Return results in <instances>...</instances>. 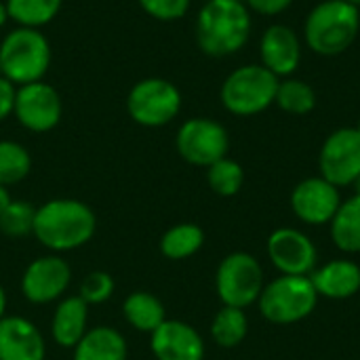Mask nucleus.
Returning a JSON list of instances; mask_svg holds the SVG:
<instances>
[{"label": "nucleus", "instance_id": "12", "mask_svg": "<svg viewBox=\"0 0 360 360\" xmlns=\"http://www.w3.org/2000/svg\"><path fill=\"white\" fill-rule=\"evenodd\" d=\"M61 112H63L61 97L51 84L38 80L17 86L13 114L27 131L46 133L55 129L61 120Z\"/></svg>", "mask_w": 360, "mask_h": 360}, {"label": "nucleus", "instance_id": "1", "mask_svg": "<svg viewBox=\"0 0 360 360\" xmlns=\"http://www.w3.org/2000/svg\"><path fill=\"white\" fill-rule=\"evenodd\" d=\"M97 228V217L89 205L76 198H55L36 207L34 236L36 240L55 251H74L84 247Z\"/></svg>", "mask_w": 360, "mask_h": 360}, {"label": "nucleus", "instance_id": "40", "mask_svg": "<svg viewBox=\"0 0 360 360\" xmlns=\"http://www.w3.org/2000/svg\"><path fill=\"white\" fill-rule=\"evenodd\" d=\"M205 2H207V0H205Z\"/></svg>", "mask_w": 360, "mask_h": 360}, {"label": "nucleus", "instance_id": "22", "mask_svg": "<svg viewBox=\"0 0 360 360\" xmlns=\"http://www.w3.org/2000/svg\"><path fill=\"white\" fill-rule=\"evenodd\" d=\"M331 238L344 253H360V196L342 200L331 219Z\"/></svg>", "mask_w": 360, "mask_h": 360}, {"label": "nucleus", "instance_id": "32", "mask_svg": "<svg viewBox=\"0 0 360 360\" xmlns=\"http://www.w3.org/2000/svg\"><path fill=\"white\" fill-rule=\"evenodd\" d=\"M15 97H17V86L0 76V120L8 118L15 112Z\"/></svg>", "mask_w": 360, "mask_h": 360}, {"label": "nucleus", "instance_id": "6", "mask_svg": "<svg viewBox=\"0 0 360 360\" xmlns=\"http://www.w3.org/2000/svg\"><path fill=\"white\" fill-rule=\"evenodd\" d=\"M257 304L266 321L274 325H293L314 312L319 293L310 276H278L264 285Z\"/></svg>", "mask_w": 360, "mask_h": 360}, {"label": "nucleus", "instance_id": "17", "mask_svg": "<svg viewBox=\"0 0 360 360\" xmlns=\"http://www.w3.org/2000/svg\"><path fill=\"white\" fill-rule=\"evenodd\" d=\"M46 344L40 329L23 316L0 319V360H44Z\"/></svg>", "mask_w": 360, "mask_h": 360}, {"label": "nucleus", "instance_id": "2", "mask_svg": "<svg viewBox=\"0 0 360 360\" xmlns=\"http://www.w3.org/2000/svg\"><path fill=\"white\" fill-rule=\"evenodd\" d=\"M251 36V15L240 0H207L196 17V42L211 57L238 53Z\"/></svg>", "mask_w": 360, "mask_h": 360}, {"label": "nucleus", "instance_id": "35", "mask_svg": "<svg viewBox=\"0 0 360 360\" xmlns=\"http://www.w3.org/2000/svg\"><path fill=\"white\" fill-rule=\"evenodd\" d=\"M2 316H6V291H4V287L0 285V319Z\"/></svg>", "mask_w": 360, "mask_h": 360}, {"label": "nucleus", "instance_id": "10", "mask_svg": "<svg viewBox=\"0 0 360 360\" xmlns=\"http://www.w3.org/2000/svg\"><path fill=\"white\" fill-rule=\"evenodd\" d=\"M321 177L329 184L344 188L352 186L360 175V133L356 127H344L333 131L319 154Z\"/></svg>", "mask_w": 360, "mask_h": 360}, {"label": "nucleus", "instance_id": "8", "mask_svg": "<svg viewBox=\"0 0 360 360\" xmlns=\"http://www.w3.org/2000/svg\"><path fill=\"white\" fill-rule=\"evenodd\" d=\"M127 110L141 127H165L179 114L181 93L165 78H146L131 89Z\"/></svg>", "mask_w": 360, "mask_h": 360}, {"label": "nucleus", "instance_id": "3", "mask_svg": "<svg viewBox=\"0 0 360 360\" xmlns=\"http://www.w3.org/2000/svg\"><path fill=\"white\" fill-rule=\"evenodd\" d=\"M359 30V6L344 0H325L308 13L304 38L316 55L335 57L352 46Z\"/></svg>", "mask_w": 360, "mask_h": 360}, {"label": "nucleus", "instance_id": "11", "mask_svg": "<svg viewBox=\"0 0 360 360\" xmlns=\"http://www.w3.org/2000/svg\"><path fill=\"white\" fill-rule=\"evenodd\" d=\"M268 257L283 276H310L316 270L319 251L302 230L278 228L268 238Z\"/></svg>", "mask_w": 360, "mask_h": 360}, {"label": "nucleus", "instance_id": "20", "mask_svg": "<svg viewBox=\"0 0 360 360\" xmlns=\"http://www.w3.org/2000/svg\"><path fill=\"white\" fill-rule=\"evenodd\" d=\"M129 348L124 335L114 327H95L74 346V360H127Z\"/></svg>", "mask_w": 360, "mask_h": 360}, {"label": "nucleus", "instance_id": "34", "mask_svg": "<svg viewBox=\"0 0 360 360\" xmlns=\"http://www.w3.org/2000/svg\"><path fill=\"white\" fill-rule=\"evenodd\" d=\"M11 200H13V198H11V194H8V190H6L4 186H0V213L8 207Z\"/></svg>", "mask_w": 360, "mask_h": 360}, {"label": "nucleus", "instance_id": "36", "mask_svg": "<svg viewBox=\"0 0 360 360\" xmlns=\"http://www.w3.org/2000/svg\"><path fill=\"white\" fill-rule=\"evenodd\" d=\"M6 19H8V13H6V4H2L0 2V27L6 23Z\"/></svg>", "mask_w": 360, "mask_h": 360}, {"label": "nucleus", "instance_id": "31", "mask_svg": "<svg viewBox=\"0 0 360 360\" xmlns=\"http://www.w3.org/2000/svg\"><path fill=\"white\" fill-rule=\"evenodd\" d=\"M139 4L150 17L158 21L181 19L190 8V0H139Z\"/></svg>", "mask_w": 360, "mask_h": 360}, {"label": "nucleus", "instance_id": "29", "mask_svg": "<svg viewBox=\"0 0 360 360\" xmlns=\"http://www.w3.org/2000/svg\"><path fill=\"white\" fill-rule=\"evenodd\" d=\"M36 207L27 200H11L0 213V232L8 238H23L34 232Z\"/></svg>", "mask_w": 360, "mask_h": 360}, {"label": "nucleus", "instance_id": "38", "mask_svg": "<svg viewBox=\"0 0 360 360\" xmlns=\"http://www.w3.org/2000/svg\"><path fill=\"white\" fill-rule=\"evenodd\" d=\"M344 2H350V4H354V6H360V0H344Z\"/></svg>", "mask_w": 360, "mask_h": 360}, {"label": "nucleus", "instance_id": "26", "mask_svg": "<svg viewBox=\"0 0 360 360\" xmlns=\"http://www.w3.org/2000/svg\"><path fill=\"white\" fill-rule=\"evenodd\" d=\"M274 103H278V108L287 114L304 116L316 108V93L308 82L289 76L278 82Z\"/></svg>", "mask_w": 360, "mask_h": 360}, {"label": "nucleus", "instance_id": "4", "mask_svg": "<svg viewBox=\"0 0 360 360\" xmlns=\"http://www.w3.org/2000/svg\"><path fill=\"white\" fill-rule=\"evenodd\" d=\"M51 65V44L46 36L34 27H17L8 32L0 44V70L15 86L42 80Z\"/></svg>", "mask_w": 360, "mask_h": 360}, {"label": "nucleus", "instance_id": "30", "mask_svg": "<svg viewBox=\"0 0 360 360\" xmlns=\"http://www.w3.org/2000/svg\"><path fill=\"white\" fill-rule=\"evenodd\" d=\"M114 289H116V283L112 274L103 270H95L86 274V278L82 281L78 297L84 300L89 306H97V304H105L114 295Z\"/></svg>", "mask_w": 360, "mask_h": 360}, {"label": "nucleus", "instance_id": "28", "mask_svg": "<svg viewBox=\"0 0 360 360\" xmlns=\"http://www.w3.org/2000/svg\"><path fill=\"white\" fill-rule=\"evenodd\" d=\"M207 181L217 196L230 198L240 192V188L245 184V171L236 160L226 156V158L213 162L211 167H207Z\"/></svg>", "mask_w": 360, "mask_h": 360}, {"label": "nucleus", "instance_id": "25", "mask_svg": "<svg viewBox=\"0 0 360 360\" xmlns=\"http://www.w3.org/2000/svg\"><path fill=\"white\" fill-rule=\"evenodd\" d=\"M61 8V0H6V13L21 27H34L51 23Z\"/></svg>", "mask_w": 360, "mask_h": 360}, {"label": "nucleus", "instance_id": "7", "mask_svg": "<svg viewBox=\"0 0 360 360\" xmlns=\"http://www.w3.org/2000/svg\"><path fill=\"white\" fill-rule=\"evenodd\" d=\"M215 289L224 306L249 308L259 300L264 289L262 264L245 251L226 255L215 274Z\"/></svg>", "mask_w": 360, "mask_h": 360}, {"label": "nucleus", "instance_id": "23", "mask_svg": "<svg viewBox=\"0 0 360 360\" xmlns=\"http://www.w3.org/2000/svg\"><path fill=\"white\" fill-rule=\"evenodd\" d=\"M205 245V232L196 224H177L160 238V253L167 259L179 262L196 255Z\"/></svg>", "mask_w": 360, "mask_h": 360}, {"label": "nucleus", "instance_id": "27", "mask_svg": "<svg viewBox=\"0 0 360 360\" xmlns=\"http://www.w3.org/2000/svg\"><path fill=\"white\" fill-rule=\"evenodd\" d=\"M30 169H32L30 152L17 141L2 139L0 141V186L8 188L13 184L23 181Z\"/></svg>", "mask_w": 360, "mask_h": 360}, {"label": "nucleus", "instance_id": "5", "mask_svg": "<svg viewBox=\"0 0 360 360\" xmlns=\"http://www.w3.org/2000/svg\"><path fill=\"white\" fill-rule=\"evenodd\" d=\"M278 82V76L262 63H249L234 70L224 80L219 99L234 116H255L274 103Z\"/></svg>", "mask_w": 360, "mask_h": 360}, {"label": "nucleus", "instance_id": "21", "mask_svg": "<svg viewBox=\"0 0 360 360\" xmlns=\"http://www.w3.org/2000/svg\"><path fill=\"white\" fill-rule=\"evenodd\" d=\"M122 314L133 329L150 335L167 321L162 302L148 291H135L127 295V300L122 302Z\"/></svg>", "mask_w": 360, "mask_h": 360}, {"label": "nucleus", "instance_id": "16", "mask_svg": "<svg viewBox=\"0 0 360 360\" xmlns=\"http://www.w3.org/2000/svg\"><path fill=\"white\" fill-rule=\"evenodd\" d=\"M262 65L278 78H289L302 61V42L295 30L285 23L270 25L259 42Z\"/></svg>", "mask_w": 360, "mask_h": 360}, {"label": "nucleus", "instance_id": "13", "mask_svg": "<svg viewBox=\"0 0 360 360\" xmlns=\"http://www.w3.org/2000/svg\"><path fill=\"white\" fill-rule=\"evenodd\" d=\"M72 281L70 264L59 255L34 259L21 276V293L30 304H51L68 291Z\"/></svg>", "mask_w": 360, "mask_h": 360}, {"label": "nucleus", "instance_id": "18", "mask_svg": "<svg viewBox=\"0 0 360 360\" xmlns=\"http://www.w3.org/2000/svg\"><path fill=\"white\" fill-rule=\"evenodd\" d=\"M319 297L350 300L360 291V266L352 259H333L310 274Z\"/></svg>", "mask_w": 360, "mask_h": 360}, {"label": "nucleus", "instance_id": "37", "mask_svg": "<svg viewBox=\"0 0 360 360\" xmlns=\"http://www.w3.org/2000/svg\"><path fill=\"white\" fill-rule=\"evenodd\" d=\"M352 188H354V196H360V175L352 181Z\"/></svg>", "mask_w": 360, "mask_h": 360}, {"label": "nucleus", "instance_id": "14", "mask_svg": "<svg viewBox=\"0 0 360 360\" xmlns=\"http://www.w3.org/2000/svg\"><path fill=\"white\" fill-rule=\"evenodd\" d=\"M342 205L340 188L325 177H308L300 181L291 192V209L295 217L310 226L331 224Z\"/></svg>", "mask_w": 360, "mask_h": 360}, {"label": "nucleus", "instance_id": "39", "mask_svg": "<svg viewBox=\"0 0 360 360\" xmlns=\"http://www.w3.org/2000/svg\"><path fill=\"white\" fill-rule=\"evenodd\" d=\"M356 131H359V133H360V120H359V124H356Z\"/></svg>", "mask_w": 360, "mask_h": 360}, {"label": "nucleus", "instance_id": "15", "mask_svg": "<svg viewBox=\"0 0 360 360\" xmlns=\"http://www.w3.org/2000/svg\"><path fill=\"white\" fill-rule=\"evenodd\" d=\"M150 348L156 360H202L205 342L200 333L184 323L167 319L152 335Z\"/></svg>", "mask_w": 360, "mask_h": 360}, {"label": "nucleus", "instance_id": "24", "mask_svg": "<svg viewBox=\"0 0 360 360\" xmlns=\"http://www.w3.org/2000/svg\"><path fill=\"white\" fill-rule=\"evenodd\" d=\"M249 333V319L245 310L224 306L213 323H211V338L219 348H236Z\"/></svg>", "mask_w": 360, "mask_h": 360}, {"label": "nucleus", "instance_id": "9", "mask_svg": "<svg viewBox=\"0 0 360 360\" xmlns=\"http://www.w3.org/2000/svg\"><path fill=\"white\" fill-rule=\"evenodd\" d=\"M179 156L194 167H211L213 162L228 156L230 137L224 124L211 118L186 120L175 137Z\"/></svg>", "mask_w": 360, "mask_h": 360}, {"label": "nucleus", "instance_id": "19", "mask_svg": "<svg viewBox=\"0 0 360 360\" xmlns=\"http://www.w3.org/2000/svg\"><path fill=\"white\" fill-rule=\"evenodd\" d=\"M86 331H89V304L78 295L61 300L51 321V333L55 344L74 350V346L84 338Z\"/></svg>", "mask_w": 360, "mask_h": 360}, {"label": "nucleus", "instance_id": "33", "mask_svg": "<svg viewBox=\"0 0 360 360\" xmlns=\"http://www.w3.org/2000/svg\"><path fill=\"white\" fill-rule=\"evenodd\" d=\"M293 4V0H247V8L259 13V15H278L283 11H287Z\"/></svg>", "mask_w": 360, "mask_h": 360}]
</instances>
